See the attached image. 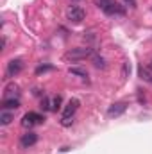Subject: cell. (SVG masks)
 Returning <instances> with one entry per match:
<instances>
[{"instance_id":"cell-13","label":"cell","mask_w":152,"mask_h":154,"mask_svg":"<svg viewBox=\"0 0 152 154\" xmlns=\"http://www.w3.org/2000/svg\"><path fill=\"white\" fill-rule=\"evenodd\" d=\"M61 102H63L61 95H56V97H54V100H52V109H50V111H57V109L61 108Z\"/></svg>"},{"instance_id":"cell-3","label":"cell","mask_w":152,"mask_h":154,"mask_svg":"<svg viewBox=\"0 0 152 154\" xmlns=\"http://www.w3.org/2000/svg\"><path fill=\"white\" fill-rule=\"evenodd\" d=\"M66 18L72 22V23H81L84 18H86V11L81 7V5H70L66 9Z\"/></svg>"},{"instance_id":"cell-11","label":"cell","mask_w":152,"mask_h":154,"mask_svg":"<svg viewBox=\"0 0 152 154\" xmlns=\"http://www.w3.org/2000/svg\"><path fill=\"white\" fill-rule=\"evenodd\" d=\"M11 120H13V115H11L7 109H4V111L0 113V124H2V125H9Z\"/></svg>"},{"instance_id":"cell-2","label":"cell","mask_w":152,"mask_h":154,"mask_svg":"<svg viewBox=\"0 0 152 154\" xmlns=\"http://www.w3.org/2000/svg\"><path fill=\"white\" fill-rule=\"evenodd\" d=\"M93 54V48L86 47V48H72L65 54V59L66 61H81V59H86Z\"/></svg>"},{"instance_id":"cell-12","label":"cell","mask_w":152,"mask_h":154,"mask_svg":"<svg viewBox=\"0 0 152 154\" xmlns=\"http://www.w3.org/2000/svg\"><path fill=\"white\" fill-rule=\"evenodd\" d=\"M140 75H141V79H145V81H150L152 82V70H149V68H140Z\"/></svg>"},{"instance_id":"cell-18","label":"cell","mask_w":152,"mask_h":154,"mask_svg":"<svg viewBox=\"0 0 152 154\" xmlns=\"http://www.w3.org/2000/svg\"><path fill=\"white\" fill-rule=\"evenodd\" d=\"M125 2H129L131 5H134V0H125Z\"/></svg>"},{"instance_id":"cell-15","label":"cell","mask_w":152,"mask_h":154,"mask_svg":"<svg viewBox=\"0 0 152 154\" xmlns=\"http://www.w3.org/2000/svg\"><path fill=\"white\" fill-rule=\"evenodd\" d=\"M114 0H95V5H99L100 9H104V7H108L109 4H113Z\"/></svg>"},{"instance_id":"cell-1","label":"cell","mask_w":152,"mask_h":154,"mask_svg":"<svg viewBox=\"0 0 152 154\" xmlns=\"http://www.w3.org/2000/svg\"><path fill=\"white\" fill-rule=\"evenodd\" d=\"M79 104H81V102H79L77 99H72V100L65 106V109H63V118H61V125H63V127H70V125L74 124V115H75Z\"/></svg>"},{"instance_id":"cell-6","label":"cell","mask_w":152,"mask_h":154,"mask_svg":"<svg viewBox=\"0 0 152 154\" xmlns=\"http://www.w3.org/2000/svg\"><path fill=\"white\" fill-rule=\"evenodd\" d=\"M36 142H38V133H34V131H27V133L22 134V138H20L22 149H29V147L36 145Z\"/></svg>"},{"instance_id":"cell-9","label":"cell","mask_w":152,"mask_h":154,"mask_svg":"<svg viewBox=\"0 0 152 154\" xmlns=\"http://www.w3.org/2000/svg\"><path fill=\"white\" fill-rule=\"evenodd\" d=\"M20 108V100L14 97H5L2 100V109H18Z\"/></svg>"},{"instance_id":"cell-10","label":"cell","mask_w":152,"mask_h":154,"mask_svg":"<svg viewBox=\"0 0 152 154\" xmlns=\"http://www.w3.org/2000/svg\"><path fill=\"white\" fill-rule=\"evenodd\" d=\"M18 93H20V88L16 84H7L5 86V97H14Z\"/></svg>"},{"instance_id":"cell-4","label":"cell","mask_w":152,"mask_h":154,"mask_svg":"<svg viewBox=\"0 0 152 154\" xmlns=\"http://www.w3.org/2000/svg\"><path fill=\"white\" fill-rule=\"evenodd\" d=\"M45 122V116L39 115V113H34V111H29V113H25L23 118H22V125L23 127H32V125H38V124H43Z\"/></svg>"},{"instance_id":"cell-5","label":"cell","mask_w":152,"mask_h":154,"mask_svg":"<svg viewBox=\"0 0 152 154\" xmlns=\"http://www.w3.org/2000/svg\"><path fill=\"white\" fill-rule=\"evenodd\" d=\"M22 70H23V61L22 59H11L7 63V68H5V75L14 77V75H18Z\"/></svg>"},{"instance_id":"cell-8","label":"cell","mask_w":152,"mask_h":154,"mask_svg":"<svg viewBox=\"0 0 152 154\" xmlns=\"http://www.w3.org/2000/svg\"><path fill=\"white\" fill-rule=\"evenodd\" d=\"M125 109H127V104H125V102H114V104H111V106L108 108V116L116 118V116L123 115Z\"/></svg>"},{"instance_id":"cell-19","label":"cell","mask_w":152,"mask_h":154,"mask_svg":"<svg viewBox=\"0 0 152 154\" xmlns=\"http://www.w3.org/2000/svg\"><path fill=\"white\" fill-rule=\"evenodd\" d=\"M150 66H152V65H150Z\"/></svg>"},{"instance_id":"cell-16","label":"cell","mask_w":152,"mask_h":154,"mask_svg":"<svg viewBox=\"0 0 152 154\" xmlns=\"http://www.w3.org/2000/svg\"><path fill=\"white\" fill-rule=\"evenodd\" d=\"M52 68H54V66H52V65H41V66H38V68H36V74H43V72H47V70H52Z\"/></svg>"},{"instance_id":"cell-7","label":"cell","mask_w":152,"mask_h":154,"mask_svg":"<svg viewBox=\"0 0 152 154\" xmlns=\"http://www.w3.org/2000/svg\"><path fill=\"white\" fill-rule=\"evenodd\" d=\"M102 11H104L108 16H123V14H125V7H123V5H120L116 0H114L113 4H109L108 7H104Z\"/></svg>"},{"instance_id":"cell-14","label":"cell","mask_w":152,"mask_h":154,"mask_svg":"<svg viewBox=\"0 0 152 154\" xmlns=\"http://www.w3.org/2000/svg\"><path fill=\"white\" fill-rule=\"evenodd\" d=\"M70 74H74V75H81L82 79H86V77H88V72H86V70H82V68H70Z\"/></svg>"},{"instance_id":"cell-17","label":"cell","mask_w":152,"mask_h":154,"mask_svg":"<svg viewBox=\"0 0 152 154\" xmlns=\"http://www.w3.org/2000/svg\"><path fill=\"white\" fill-rule=\"evenodd\" d=\"M93 61H95V66H97V68H106V63H104L102 57H95Z\"/></svg>"}]
</instances>
